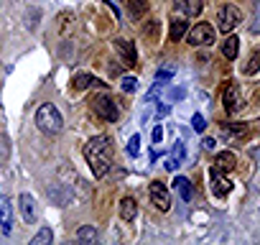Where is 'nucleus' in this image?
Instances as JSON below:
<instances>
[{
    "instance_id": "f257e3e1",
    "label": "nucleus",
    "mask_w": 260,
    "mask_h": 245,
    "mask_svg": "<svg viewBox=\"0 0 260 245\" xmlns=\"http://www.w3.org/2000/svg\"><path fill=\"white\" fill-rule=\"evenodd\" d=\"M84 159L92 169V174L100 179L110 171L112 166V138L110 136H94L84 146Z\"/></svg>"
},
{
    "instance_id": "f03ea898",
    "label": "nucleus",
    "mask_w": 260,
    "mask_h": 245,
    "mask_svg": "<svg viewBox=\"0 0 260 245\" xmlns=\"http://www.w3.org/2000/svg\"><path fill=\"white\" fill-rule=\"evenodd\" d=\"M36 126H39L41 133L56 136V133L61 131V126H64V117H61V112L56 110V105L46 102V105H41V107L36 110Z\"/></svg>"
},
{
    "instance_id": "7ed1b4c3",
    "label": "nucleus",
    "mask_w": 260,
    "mask_h": 245,
    "mask_svg": "<svg viewBox=\"0 0 260 245\" xmlns=\"http://www.w3.org/2000/svg\"><path fill=\"white\" fill-rule=\"evenodd\" d=\"M89 107H92V112H94L97 117H102V120H107V122H115V120L120 117V107H117V102H115L107 92L94 95V97L89 100Z\"/></svg>"
},
{
    "instance_id": "20e7f679",
    "label": "nucleus",
    "mask_w": 260,
    "mask_h": 245,
    "mask_svg": "<svg viewBox=\"0 0 260 245\" xmlns=\"http://www.w3.org/2000/svg\"><path fill=\"white\" fill-rule=\"evenodd\" d=\"M222 102H224V110H227V115H237L240 110H242V89H240V84L237 82H227L224 84V89H222Z\"/></svg>"
},
{
    "instance_id": "39448f33",
    "label": "nucleus",
    "mask_w": 260,
    "mask_h": 245,
    "mask_svg": "<svg viewBox=\"0 0 260 245\" xmlns=\"http://www.w3.org/2000/svg\"><path fill=\"white\" fill-rule=\"evenodd\" d=\"M184 36L191 46H212L214 44V28L209 23H197L194 28H186Z\"/></svg>"
},
{
    "instance_id": "423d86ee",
    "label": "nucleus",
    "mask_w": 260,
    "mask_h": 245,
    "mask_svg": "<svg viewBox=\"0 0 260 245\" xmlns=\"http://www.w3.org/2000/svg\"><path fill=\"white\" fill-rule=\"evenodd\" d=\"M148 194H151V202L156 204V209H161V212H169L171 209V194H169V187L164 181H158V179L151 181Z\"/></svg>"
},
{
    "instance_id": "0eeeda50",
    "label": "nucleus",
    "mask_w": 260,
    "mask_h": 245,
    "mask_svg": "<svg viewBox=\"0 0 260 245\" xmlns=\"http://www.w3.org/2000/svg\"><path fill=\"white\" fill-rule=\"evenodd\" d=\"M237 23H240V11L235 6H222L217 11V26L222 34H232Z\"/></svg>"
},
{
    "instance_id": "6e6552de",
    "label": "nucleus",
    "mask_w": 260,
    "mask_h": 245,
    "mask_svg": "<svg viewBox=\"0 0 260 245\" xmlns=\"http://www.w3.org/2000/svg\"><path fill=\"white\" fill-rule=\"evenodd\" d=\"M112 46H115V51L122 56V62H125L127 67H138V51H136L133 41H127V39H115Z\"/></svg>"
},
{
    "instance_id": "1a4fd4ad",
    "label": "nucleus",
    "mask_w": 260,
    "mask_h": 245,
    "mask_svg": "<svg viewBox=\"0 0 260 245\" xmlns=\"http://www.w3.org/2000/svg\"><path fill=\"white\" fill-rule=\"evenodd\" d=\"M209 176H212V192H214L217 197H227V194H230V189H232V181L227 179V171H222V169L212 166Z\"/></svg>"
},
{
    "instance_id": "9d476101",
    "label": "nucleus",
    "mask_w": 260,
    "mask_h": 245,
    "mask_svg": "<svg viewBox=\"0 0 260 245\" xmlns=\"http://www.w3.org/2000/svg\"><path fill=\"white\" fill-rule=\"evenodd\" d=\"M0 230L6 235H11L13 230V204L8 197H0Z\"/></svg>"
},
{
    "instance_id": "9b49d317",
    "label": "nucleus",
    "mask_w": 260,
    "mask_h": 245,
    "mask_svg": "<svg viewBox=\"0 0 260 245\" xmlns=\"http://www.w3.org/2000/svg\"><path fill=\"white\" fill-rule=\"evenodd\" d=\"M18 202H21L18 207H21V212H23V220H26L28 225H34V222H36V199L23 192V194L18 197Z\"/></svg>"
},
{
    "instance_id": "f8f14e48",
    "label": "nucleus",
    "mask_w": 260,
    "mask_h": 245,
    "mask_svg": "<svg viewBox=\"0 0 260 245\" xmlns=\"http://www.w3.org/2000/svg\"><path fill=\"white\" fill-rule=\"evenodd\" d=\"M204 8V0H176V11H181L189 18H197Z\"/></svg>"
},
{
    "instance_id": "ddd939ff",
    "label": "nucleus",
    "mask_w": 260,
    "mask_h": 245,
    "mask_svg": "<svg viewBox=\"0 0 260 245\" xmlns=\"http://www.w3.org/2000/svg\"><path fill=\"white\" fill-rule=\"evenodd\" d=\"M120 217H122L125 222H133V220L138 217V204H136L133 197H125V199L120 202Z\"/></svg>"
},
{
    "instance_id": "4468645a",
    "label": "nucleus",
    "mask_w": 260,
    "mask_h": 245,
    "mask_svg": "<svg viewBox=\"0 0 260 245\" xmlns=\"http://www.w3.org/2000/svg\"><path fill=\"white\" fill-rule=\"evenodd\" d=\"M171 184H174V189L179 192V197H181L184 202H191V197H194V189H191V181H189L186 176H176Z\"/></svg>"
},
{
    "instance_id": "2eb2a0df",
    "label": "nucleus",
    "mask_w": 260,
    "mask_h": 245,
    "mask_svg": "<svg viewBox=\"0 0 260 245\" xmlns=\"http://www.w3.org/2000/svg\"><path fill=\"white\" fill-rule=\"evenodd\" d=\"M122 3H125L127 13L133 16V18H143L146 11H148V3H146V0H122Z\"/></svg>"
},
{
    "instance_id": "dca6fc26",
    "label": "nucleus",
    "mask_w": 260,
    "mask_h": 245,
    "mask_svg": "<svg viewBox=\"0 0 260 245\" xmlns=\"http://www.w3.org/2000/svg\"><path fill=\"white\" fill-rule=\"evenodd\" d=\"M237 51H240V39L237 36H230V39H224L222 41V56L224 59H237Z\"/></svg>"
},
{
    "instance_id": "f3484780",
    "label": "nucleus",
    "mask_w": 260,
    "mask_h": 245,
    "mask_svg": "<svg viewBox=\"0 0 260 245\" xmlns=\"http://www.w3.org/2000/svg\"><path fill=\"white\" fill-rule=\"evenodd\" d=\"M235 164H237V159H235L232 151H222V154H217V159H214V166L222 169V171H232Z\"/></svg>"
},
{
    "instance_id": "a211bd4d",
    "label": "nucleus",
    "mask_w": 260,
    "mask_h": 245,
    "mask_svg": "<svg viewBox=\"0 0 260 245\" xmlns=\"http://www.w3.org/2000/svg\"><path fill=\"white\" fill-rule=\"evenodd\" d=\"M184 34H186V21L179 18V16H174V18H171V34H169L171 41H181Z\"/></svg>"
},
{
    "instance_id": "6ab92c4d",
    "label": "nucleus",
    "mask_w": 260,
    "mask_h": 245,
    "mask_svg": "<svg viewBox=\"0 0 260 245\" xmlns=\"http://www.w3.org/2000/svg\"><path fill=\"white\" fill-rule=\"evenodd\" d=\"M92 84V74L89 72H77L74 77H72V89L74 92H82V89H87Z\"/></svg>"
},
{
    "instance_id": "aec40b11",
    "label": "nucleus",
    "mask_w": 260,
    "mask_h": 245,
    "mask_svg": "<svg viewBox=\"0 0 260 245\" xmlns=\"http://www.w3.org/2000/svg\"><path fill=\"white\" fill-rule=\"evenodd\" d=\"M54 240V232L49 230V227H41L39 232H36V237L31 240V245H49Z\"/></svg>"
},
{
    "instance_id": "412c9836",
    "label": "nucleus",
    "mask_w": 260,
    "mask_h": 245,
    "mask_svg": "<svg viewBox=\"0 0 260 245\" xmlns=\"http://www.w3.org/2000/svg\"><path fill=\"white\" fill-rule=\"evenodd\" d=\"M72 21H74V16H72L69 11H64V13L59 16V34H61V36H67V34L72 31Z\"/></svg>"
},
{
    "instance_id": "4be33fe9",
    "label": "nucleus",
    "mask_w": 260,
    "mask_h": 245,
    "mask_svg": "<svg viewBox=\"0 0 260 245\" xmlns=\"http://www.w3.org/2000/svg\"><path fill=\"white\" fill-rule=\"evenodd\" d=\"M77 240H82V242H94V240H97V230H94V227H82V230H77Z\"/></svg>"
},
{
    "instance_id": "5701e85b",
    "label": "nucleus",
    "mask_w": 260,
    "mask_h": 245,
    "mask_svg": "<svg viewBox=\"0 0 260 245\" xmlns=\"http://www.w3.org/2000/svg\"><path fill=\"white\" fill-rule=\"evenodd\" d=\"M120 87H122V92H136L138 89V79L136 77H122L120 79Z\"/></svg>"
},
{
    "instance_id": "b1692460",
    "label": "nucleus",
    "mask_w": 260,
    "mask_h": 245,
    "mask_svg": "<svg viewBox=\"0 0 260 245\" xmlns=\"http://www.w3.org/2000/svg\"><path fill=\"white\" fill-rule=\"evenodd\" d=\"M141 154V136H133L127 143V156H138Z\"/></svg>"
},
{
    "instance_id": "393cba45",
    "label": "nucleus",
    "mask_w": 260,
    "mask_h": 245,
    "mask_svg": "<svg viewBox=\"0 0 260 245\" xmlns=\"http://www.w3.org/2000/svg\"><path fill=\"white\" fill-rule=\"evenodd\" d=\"M257 67H260V51H252L250 64L245 67V72H247V74H255V72H257Z\"/></svg>"
},
{
    "instance_id": "a878e982",
    "label": "nucleus",
    "mask_w": 260,
    "mask_h": 245,
    "mask_svg": "<svg viewBox=\"0 0 260 245\" xmlns=\"http://www.w3.org/2000/svg\"><path fill=\"white\" fill-rule=\"evenodd\" d=\"M158 34H161V28H158V23H156V21H151V23L146 26V36H148L151 41H158Z\"/></svg>"
},
{
    "instance_id": "bb28decb",
    "label": "nucleus",
    "mask_w": 260,
    "mask_h": 245,
    "mask_svg": "<svg viewBox=\"0 0 260 245\" xmlns=\"http://www.w3.org/2000/svg\"><path fill=\"white\" fill-rule=\"evenodd\" d=\"M191 128H194V131H197V133H202V131H204V128H207V120H204V117H202V115H199V112H197V115H194V117H191Z\"/></svg>"
},
{
    "instance_id": "cd10ccee",
    "label": "nucleus",
    "mask_w": 260,
    "mask_h": 245,
    "mask_svg": "<svg viewBox=\"0 0 260 245\" xmlns=\"http://www.w3.org/2000/svg\"><path fill=\"white\" fill-rule=\"evenodd\" d=\"M171 159H174V161H179V164L184 161V143H181V141H176V146H174V154H171Z\"/></svg>"
},
{
    "instance_id": "c85d7f7f",
    "label": "nucleus",
    "mask_w": 260,
    "mask_h": 245,
    "mask_svg": "<svg viewBox=\"0 0 260 245\" xmlns=\"http://www.w3.org/2000/svg\"><path fill=\"white\" fill-rule=\"evenodd\" d=\"M166 79H171V69H161L156 74V82H166Z\"/></svg>"
},
{
    "instance_id": "c756f323",
    "label": "nucleus",
    "mask_w": 260,
    "mask_h": 245,
    "mask_svg": "<svg viewBox=\"0 0 260 245\" xmlns=\"http://www.w3.org/2000/svg\"><path fill=\"white\" fill-rule=\"evenodd\" d=\"M161 138H164V128L156 126V128H153V143H161Z\"/></svg>"
},
{
    "instance_id": "7c9ffc66",
    "label": "nucleus",
    "mask_w": 260,
    "mask_h": 245,
    "mask_svg": "<svg viewBox=\"0 0 260 245\" xmlns=\"http://www.w3.org/2000/svg\"><path fill=\"white\" fill-rule=\"evenodd\" d=\"M166 169H169V171H176V169H179V161L169 159V161H166Z\"/></svg>"
},
{
    "instance_id": "2f4dec72",
    "label": "nucleus",
    "mask_w": 260,
    "mask_h": 245,
    "mask_svg": "<svg viewBox=\"0 0 260 245\" xmlns=\"http://www.w3.org/2000/svg\"><path fill=\"white\" fill-rule=\"evenodd\" d=\"M166 112H169V105H161V107H158V110H156V115H158V117H164V115H166Z\"/></svg>"
},
{
    "instance_id": "473e14b6",
    "label": "nucleus",
    "mask_w": 260,
    "mask_h": 245,
    "mask_svg": "<svg viewBox=\"0 0 260 245\" xmlns=\"http://www.w3.org/2000/svg\"><path fill=\"white\" fill-rule=\"evenodd\" d=\"M204 148H214V141L212 138H204Z\"/></svg>"
}]
</instances>
